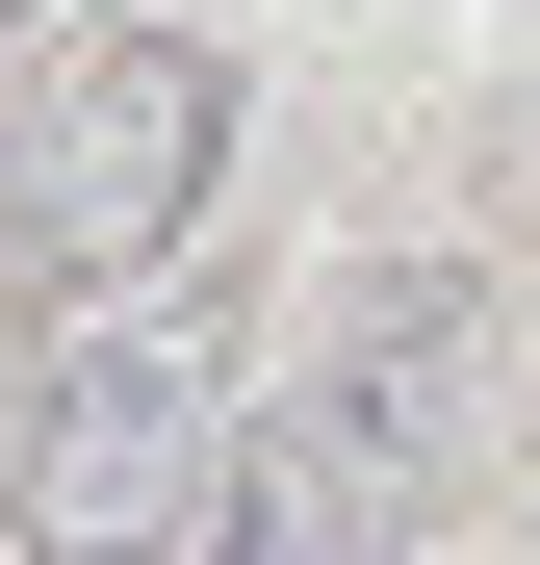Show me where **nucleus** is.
I'll return each mask as SVG.
<instances>
[{"mask_svg":"<svg viewBox=\"0 0 540 565\" xmlns=\"http://www.w3.org/2000/svg\"><path fill=\"white\" fill-rule=\"evenodd\" d=\"M232 282H104L27 360V437H0V540L27 565H155L232 514Z\"/></svg>","mask_w":540,"mask_h":565,"instance_id":"obj_1","label":"nucleus"},{"mask_svg":"<svg viewBox=\"0 0 540 565\" xmlns=\"http://www.w3.org/2000/svg\"><path fill=\"white\" fill-rule=\"evenodd\" d=\"M207 180H232V52L207 26H77L0 104V257L27 282H180Z\"/></svg>","mask_w":540,"mask_h":565,"instance_id":"obj_2","label":"nucleus"},{"mask_svg":"<svg viewBox=\"0 0 540 565\" xmlns=\"http://www.w3.org/2000/svg\"><path fill=\"white\" fill-rule=\"evenodd\" d=\"M309 412H335V437H387L412 489H437V462L489 437V257H360V282H335Z\"/></svg>","mask_w":540,"mask_h":565,"instance_id":"obj_3","label":"nucleus"},{"mask_svg":"<svg viewBox=\"0 0 540 565\" xmlns=\"http://www.w3.org/2000/svg\"><path fill=\"white\" fill-rule=\"evenodd\" d=\"M412 540H437V489L387 437H335V412H284L232 462V514H207V565H412Z\"/></svg>","mask_w":540,"mask_h":565,"instance_id":"obj_4","label":"nucleus"},{"mask_svg":"<svg viewBox=\"0 0 540 565\" xmlns=\"http://www.w3.org/2000/svg\"><path fill=\"white\" fill-rule=\"evenodd\" d=\"M0 26H27V0H0Z\"/></svg>","mask_w":540,"mask_h":565,"instance_id":"obj_5","label":"nucleus"}]
</instances>
